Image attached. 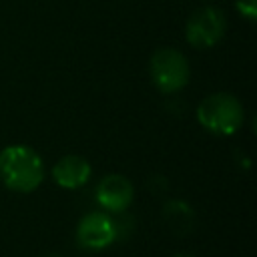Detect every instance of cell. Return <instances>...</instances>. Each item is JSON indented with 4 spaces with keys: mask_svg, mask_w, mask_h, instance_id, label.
I'll return each instance as SVG.
<instances>
[{
    "mask_svg": "<svg viewBox=\"0 0 257 257\" xmlns=\"http://www.w3.org/2000/svg\"><path fill=\"white\" fill-rule=\"evenodd\" d=\"M227 30V16L217 6H203L195 10L187 24H185V36L191 46L195 48H211L215 46Z\"/></svg>",
    "mask_w": 257,
    "mask_h": 257,
    "instance_id": "cell-4",
    "label": "cell"
},
{
    "mask_svg": "<svg viewBox=\"0 0 257 257\" xmlns=\"http://www.w3.org/2000/svg\"><path fill=\"white\" fill-rule=\"evenodd\" d=\"M163 217L167 221V225L179 233V235H185L189 233V229L193 227V219H195V213L193 209L183 203V201H169L165 207H163Z\"/></svg>",
    "mask_w": 257,
    "mask_h": 257,
    "instance_id": "cell-8",
    "label": "cell"
},
{
    "mask_svg": "<svg viewBox=\"0 0 257 257\" xmlns=\"http://www.w3.org/2000/svg\"><path fill=\"white\" fill-rule=\"evenodd\" d=\"M197 120L213 135H235L245 122V110L241 100L229 92H213L205 96L197 106Z\"/></svg>",
    "mask_w": 257,
    "mask_h": 257,
    "instance_id": "cell-2",
    "label": "cell"
},
{
    "mask_svg": "<svg viewBox=\"0 0 257 257\" xmlns=\"http://www.w3.org/2000/svg\"><path fill=\"white\" fill-rule=\"evenodd\" d=\"M40 155L28 145H8L0 151V181L14 193H32L44 181Z\"/></svg>",
    "mask_w": 257,
    "mask_h": 257,
    "instance_id": "cell-1",
    "label": "cell"
},
{
    "mask_svg": "<svg viewBox=\"0 0 257 257\" xmlns=\"http://www.w3.org/2000/svg\"><path fill=\"white\" fill-rule=\"evenodd\" d=\"M92 177V167L78 155H64L52 167V179L62 189H80Z\"/></svg>",
    "mask_w": 257,
    "mask_h": 257,
    "instance_id": "cell-7",
    "label": "cell"
},
{
    "mask_svg": "<svg viewBox=\"0 0 257 257\" xmlns=\"http://www.w3.org/2000/svg\"><path fill=\"white\" fill-rule=\"evenodd\" d=\"M149 72H151L153 84L165 94L183 90L191 78L189 60L185 58L181 50L171 48V46L157 48L153 52L151 62H149Z\"/></svg>",
    "mask_w": 257,
    "mask_h": 257,
    "instance_id": "cell-3",
    "label": "cell"
},
{
    "mask_svg": "<svg viewBox=\"0 0 257 257\" xmlns=\"http://www.w3.org/2000/svg\"><path fill=\"white\" fill-rule=\"evenodd\" d=\"M173 257H193V255H187V253H177V255H173Z\"/></svg>",
    "mask_w": 257,
    "mask_h": 257,
    "instance_id": "cell-10",
    "label": "cell"
},
{
    "mask_svg": "<svg viewBox=\"0 0 257 257\" xmlns=\"http://www.w3.org/2000/svg\"><path fill=\"white\" fill-rule=\"evenodd\" d=\"M133 183L122 175H106L96 187V201L108 213H122L133 203Z\"/></svg>",
    "mask_w": 257,
    "mask_h": 257,
    "instance_id": "cell-6",
    "label": "cell"
},
{
    "mask_svg": "<svg viewBox=\"0 0 257 257\" xmlns=\"http://www.w3.org/2000/svg\"><path fill=\"white\" fill-rule=\"evenodd\" d=\"M235 6L241 12V16H245L247 20L257 18V0H235Z\"/></svg>",
    "mask_w": 257,
    "mask_h": 257,
    "instance_id": "cell-9",
    "label": "cell"
},
{
    "mask_svg": "<svg viewBox=\"0 0 257 257\" xmlns=\"http://www.w3.org/2000/svg\"><path fill=\"white\" fill-rule=\"evenodd\" d=\"M44 257H60V255H44Z\"/></svg>",
    "mask_w": 257,
    "mask_h": 257,
    "instance_id": "cell-11",
    "label": "cell"
},
{
    "mask_svg": "<svg viewBox=\"0 0 257 257\" xmlns=\"http://www.w3.org/2000/svg\"><path fill=\"white\" fill-rule=\"evenodd\" d=\"M116 221L106 213L92 211L84 215L76 227V241L80 247L90 251H100L112 245L116 239Z\"/></svg>",
    "mask_w": 257,
    "mask_h": 257,
    "instance_id": "cell-5",
    "label": "cell"
}]
</instances>
